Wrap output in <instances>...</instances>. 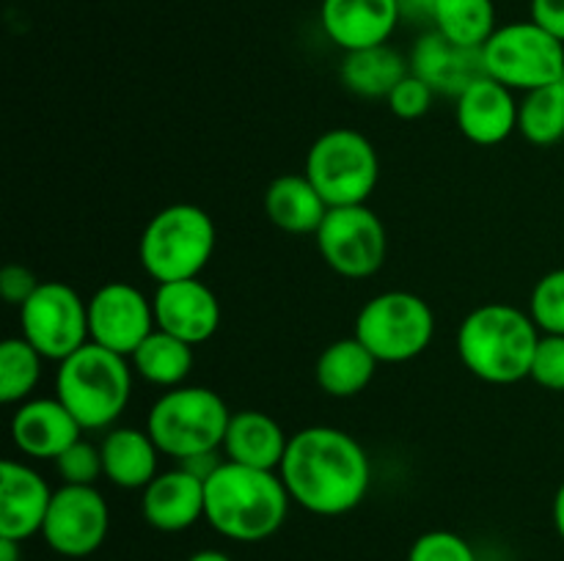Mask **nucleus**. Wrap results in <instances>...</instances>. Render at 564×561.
I'll return each mask as SVG.
<instances>
[{
    "label": "nucleus",
    "mask_w": 564,
    "mask_h": 561,
    "mask_svg": "<svg viewBox=\"0 0 564 561\" xmlns=\"http://www.w3.org/2000/svg\"><path fill=\"white\" fill-rule=\"evenodd\" d=\"M220 451H207V454H196V457H187V460H182L180 465L185 468V471H191L193 476H198V479H204V482H207L209 476H213L215 471H218L220 468Z\"/></svg>",
    "instance_id": "nucleus-37"
},
{
    "label": "nucleus",
    "mask_w": 564,
    "mask_h": 561,
    "mask_svg": "<svg viewBox=\"0 0 564 561\" xmlns=\"http://www.w3.org/2000/svg\"><path fill=\"white\" fill-rule=\"evenodd\" d=\"M433 28L460 47H485L496 33L494 0H435Z\"/></svg>",
    "instance_id": "nucleus-27"
},
{
    "label": "nucleus",
    "mask_w": 564,
    "mask_h": 561,
    "mask_svg": "<svg viewBox=\"0 0 564 561\" xmlns=\"http://www.w3.org/2000/svg\"><path fill=\"white\" fill-rule=\"evenodd\" d=\"M306 176L328 207L367 204L380 179L378 148L350 127H334L312 143Z\"/></svg>",
    "instance_id": "nucleus-7"
},
{
    "label": "nucleus",
    "mask_w": 564,
    "mask_h": 561,
    "mask_svg": "<svg viewBox=\"0 0 564 561\" xmlns=\"http://www.w3.org/2000/svg\"><path fill=\"white\" fill-rule=\"evenodd\" d=\"M529 377L545 391H564V336H540Z\"/></svg>",
    "instance_id": "nucleus-33"
},
{
    "label": "nucleus",
    "mask_w": 564,
    "mask_h": 561,
    "mask_svg": "<svg viewBox=\"0 0 564 561\" xmlns=\"http://www.w3.org/2000/svg\"><path fill=\"white\" fill-rule=\"evenodd\" d=\"M132 369L141 374L147 383L160 385V388H180L193 372V344L154 328L143 339V344L132 352Z\"/></svg>",
    "instance_id": "nucleus-26"
},
{
    "label": "nucleus",
    "mask_w": 564,
    "mask_h": 561,
    "mask_svg": "<svg viewBox=\"0 0 564 561\" xmlns=\"http://www.w3.org/2000/svg\"><path fill=\"white\" fill-rule=\"evenodd\" d=\"M22 339L31 341L44 361H64L88 344V302L64 280H42L20 308Z\"/></svg>",
    "instance_id": "nucleus-11"
},
{
    "label": "nucleus",
    "mask_w": 564,
    "mask_h": 561,
    "mask_svg": "<svg viewBox=\"0 0 564 561\" xmlns=\"http://www.w3.org/2000/svg\"><path fill=\"white\" fill-rule=\"evenodd\" d=\"M352 336L380 363H405L430 346L435 336V314L424 297L391 289L364 302Z\"/></svg>",
    "instance_id": "nucleus-8"
},
{
    "label": "nucleus",
    "mask_w": 564,
    "mask_h": 561,
    "mask_svg": "<svg viewBox=\"0 0 564 561\" xmlns=\"http://www.w3.org/2000/svg\"><path fill=\"white\" fill-rule=\"evenodd\" d=\"M435 0H400V16L402 20H422L433 25Z\"/></svg>",
    "instance_id": "nucleus-38"
},
{
    "label": "nucleus",
    "mask_w": 564,
    "mask_h": 561,
    "mask_svg": "<svg viewBox=\"0 0 564 561\" xmlns=\"http://www.w3.org/2000/svg\"><path fill=\"white\" fill-rule=\"evenodd\" d=\"M215 223L196 204L160 209L138 242L141 267L158 284L198 278L215 253Z\"/></svg>",
    "instance_id": "nucleus-5"
},
{
    "label": "nucleus",
    "mask_w": 564,
    "mask_h": 561,
    "mask_svg": "<svg viewBox=\"0 0 564 561\" xmlns=\"http://www.w3.org/2000/svg\"><path fill=\"white\" fill-rule=\"evenodd\" d=\"M518 105L510 88L485 75L457 97V127L477 146H499L518 132Z\"/></svg>",
    "instance_id": "nucleus-19"
},
{
    "label": "nucleus",
    "mask_w": 564,
    "mask_h": 561,
    "mask_svg": "<svg viewBox=\"0 0 564 561\" xmlns=\"http://www.w3.org/2000/svg\"><path fill=\"white\" fill-rule=\"evenodd\" d=\"M433 99H435L433 88H430L422 77H416L411 72V75H408L405 80H402L400 86L389 94V99H386V102H389V110L397 116V119L413 121V119H422V116L430 113V108H433Z\"/></svg>",
    "instance_id": "nucleus-34"
},
{
    "label": "nucleus",
    "mask_w": 564,
    "mask_h": 561,
    "mask_svg": "<svg viewBox=\"0 0 564 561\" xmlns=\"http://www.w3.org/2000/svg\"><path fill=\"white\" fill-rule=\"evenodd\" d=\"M99 451H102L105 479L121 490H143L160 473V449L147 429H110Z\"/></svg>",
    "instance_id": "nucleus-22"
},
{
    "label": "nucleus",
    "mask_w": 564,
    "mask_h": 561,
    "mask_svg": "<svg viewBox=\"0 0 564 561\" xmlns=\"http://www.w3.org/2000/svg\"><path fill=\"white\" fill-rule=\"evenodd\" d=\"M0 561H22V542L0 537Z\"/></svg>",
    "instance_id": "nucleus-40"
},
{
    "label": "nucleus",
    "mask_w": 564,
    "mask_h": 561,
    "mask_svg": "<svg viewBox=\"0 0 564 561\" xmlns=\"http://www.w3.org/2000/svg\"><path fill=\"white\" fill-rule=\"evenodd\" d=\"M532 20L564 42V0H532Z\"/></svg>",
    "instance_id": "nucleus-36"
},
{
    "label": "nucleus",
    "mask_w": 564,
    "mask_h": 561,
    "mask_svg": "<svg viewBox=\"0 0 564 561\" xmlns=\"http://www.w3.org/2000/svg\"><path fill=\"white\" fill-rule=\"evenodd\" d=\"M53 462L64 484H97V479L105 476L102 451L83 438L72 443L64 454L55 457Z\"/></svg>",
    "instance_id": "nucleus-31"
},
{
    "label": "nucleus",
    "mask_w": 564,
    "mask_h": 561,
    "mask_svg": "<svg viewBox=\"0 0 564 561\" xmlns=\"http://www.w3.org/2000/svg\"><path fill=\"white\" fill-rule=\"evenodd\" d=\"M317 251L323 262L341 278H372L380 273L389 251L386 226L367 204L358 207H330L317 234Z\"/></svg>",
    "instance_id": "nucleus-10"
},
{
    "label": "nucleus",
    "mask_w": 564,
    "mask_h": 561,
    "mask_svg": "<svg viewBox=\"0 0 564 561\" xmlns=\"http://www.w3.org/2000/svg\"><path fill=\"white\" fill-rule=\"evenodd\" d=\"M408 561H477V553L455 531H427L411 544Z\"/></svg>",
    "instance_id": "nucleus-32"
},
{
    "label": "nucleus",
    "mask_w": 564,
    "mask_h": 561,
    "mask_svg": "<svg viewBox=\"0 0 564 561\" xmlns=\"http://www.w3.org/2000/svg\"><path fill=\"white\" fill-rule=\"evenodd\" d=\"M9 429L17 451L33 460H55L86 432L58 396L22 402L11 416Z\"/></svg>",
    "instance_id": "nucleus-17"
},
{
    "label": "nucleus",
    "mask_w": 564,
    "mask_h": 561,
    "mask_svg": "<svg viewBox=\"0 0 564 561\" xmlns=\"http://www.w3.org/2000/svg\"><path fill=\"white\" fill-rule=\"evenodd\" d=\"M328 209L306 174H284L264 190V212L286 234H317Z\"/></svg>",
    "instance_id": "nucleus-23"
},
{
    "label": "nucleus",
    "mask_w": 564,
    "mask_h": 561,
    "mask_svg": "<svg viewBox=\"0 0 564 561\" xmlns=\"http://www.w3.org/2000/svg\"><path fill=\"white\" fill-rule=\"evenodd\" d=\"M529 317L545 336H564V267L551 270L534 284Z\"/></svg>",
    "instance_id": "nucleus-30"
},
{
    "label": "nucleus",
    "mask_w": 564,
    "mask_h": 561,
    "mask_svg": "<svg viewBox=\"0 0 564 561\" xmlns=\"http://www.w3.org/2000/svg\"><path fill=\"white\" fill-rule=\"evenodd\" d=\"M518 132L534 146H554L564 138V75L534 88L518 105Z\"/></svg>",
    "instance_id": "nucleus-28"
},
{
    "label": "nucleus",
    "mask_w": 564,
    "mask_h": 561,
    "mask_svg": "<svg viewBox=\"0 0 564 561\" xmlns=\"http://www.w3.org/2000/svg\"><path fill=\"white\" fill-rule=\"evenodd\" d=\"M154 328L152 300L127 280H108L88 300V339L105 350L132 358Z\"/></svg>",
    "instance_id": "nucleus-13"
},
{
    "label": "nucleus",
    "mask_w": 564,
    "mask_h": 561,
    "mask_svg": "<svg viewBox=\"0 0 564 561\" xmlns=\"http://www.w3.org/2000/svg\"><path fill=\"white\" fill-rule=\"evenodd\" d=\"M380 361L356 339H339L325 346L317 358V385L323 394L334 399H350L367 391V385L375 380Z\"/></svg>",
    "instance_id": "nucleus-24"
},
{
    "label": "nucleus",
    "mask_w": 564,
    "mask_h": 561,
    "mask_svg": "<svg viewBox=\"0 0 564 561\" xmlns=\"http://www.w3.org/2000/svg\"><path fill=\"white\" fill-rule=\"evenodd\" d=\"M44 355L22 336H11L0 344V402L22 405L42 380Z\"/></svg>",
    "instance_id": "nucleus-29"
},
{
    "label": "nucleus",
    "mask_w": 564,
    "mask_h": 561,
    "mask_svg": "<svg viewBox=\"0 0 564 561\" xmlns=\"http://www.w3.org/2000/svg\"><path fill=\"white\" fill-rule=\"evenodd\" d=\"M152 306L158 328L193 346L213 339L220 328V300L198 278L158 284Z\"/></svg>",
    "instance_id": "nucleus-14"
},
{
    "label": "nucleus",
    "mask_w": 564,
    "mask_h": 561,
    "mask_svg": "<svg viewBox=\"0 0 564 561\" xmlns=\"http://www.w3.org/2000/svg\"><path fill=\"white\" fill-rule=\"evenodd\" d=\"M292 504L319 517L356 509L372 484V462L352 435L336 427H306L290 435L279 468Z\"/></svg>",
    "instance_id": "nucleus-1"
},
{
    "label": "nucleus",
    "mask_w": 564,
    "mask_h": 561,
    "mask_svg": "<svg viewBox=\"0 0 564 561\" xmlns=\"http://www.w3.org/2000/svg\"><path fill=\"white\" fill-rule=\"evenodd\" d=\"M540 336L529 311L510 302H485L463 319L457 355L482 383L512 385L532 374Z\"/></svg>",
    "instance_id": "nucleus-3"
},
{
    "label": "nucleus",
    "mask_w": 564,
    "mask_h": 561,
    "mask_svg": "<svg viewBox=\"0 0 564 561\" xmlns=\"http://www.w3.org/2000/svg\"><path fill=\"white\" fill-rule=\"evenodd\" d=\"M141 515L154 531H187L204 517V479L193 476L182 465L158 473L143 487Z\"/></svg>",
    "instance_id": "nucleus-20"
},
{
    "label": "nucleus",
    "mask_w": 564,
    "mask_h": 561,
    "mask_svg": "<svg viewBox=\"0 0 564 561\" xmlns=\"http://www.w3.org/2000/svg\"><path fill=\"white\" fill-rule=\"evenodd\" d=\"M229 421L231 413L220 394L204 385H180L154 402L147 416V432L160 454L182 462L207 451H224Z\"/></svg>",
    "instance_id": "nucleus-6"
},
{
    "label": "nucleus",
    "mask_w": 564,
    "mask_h": 561,
    "mask_svg": "<svg viewBox=\"0 0 564 561\" xmlns=\"http://www.w3.org/2000/svg\"><path fill=\"white\" fill-rule=\"evenodd\" d=\"M39 286H42V280H39L31 270L22 267V264H6V267L0 270V295H3V300L9 302V306L22 308L31 300L33 292H36Z\"/></svg>",
    "instance_id": "nucleus-35"
},
{
    "label": "nucleus",
    "mask_w": 564,
    "mask_h": 561,
    "mask_svg": "<svg viewBox=\"0 0 564 561\" xmlns=\"http://www.w3.org/2000/svg\"><path fill=\"white\" fill-rule=\"evenodd\" d=\"M400 20V0H323L319 6L325 36L345 53L389 44Z\"/></svg>",
    "instance_id": "nucleus-16"
},
{
    "label": "nucleus",
    "mask_w": 564,
    "mask_h": 561,
    "mask_svg": "<svg viewBox=\"0 0 564 561\" xmlns=\"http://www.w3.org/2000/svg\"><path fill=\"white\" fill-rule=\"evenodd\" d=\"M551 515H554L556 534H560V539L564 542V482L560 484V490H556V495H554V509H551Z\"/></svg>",
    "instance_id": "nucleus-39"
},
{
    "label": "nucleus",
    "mask_w": 564,
    "mask_h": 561,
    "mask_svg": "<svg viewBox=\"0 0 564 561\" xmlns=\"http://www.w3.org/2000/svg\"><path fill=\"white\" fill-rule=\"evenodd\" d=\"M290 438L273 416L262 410L231 413L229 429L224 440V457L248 468L279 471L284 462Z\"/></svg>",
    "instance_id": "nucleus-21"
},
{
    "label": "nucleus",
    "mask_w": 564,
    "mask_h": 561,
    "mask_svg": "<svg viewBox=\"0 0 564 561\" xmlns=\"http://www.w3.org/2000/svg\"><path fill=\"white\" fill-rule=\"evenodd\" d=\"M55 396L83 429H108L130 405L132 369L124 355L88 341L58 363Z\"/></svg>",
    "instance_id": "nucleus-4"
},
{
    "label": "nucleus",
    "mask_w": 564,
    "mask_h": 561,
    "mask_svg": "<svg viewBox=\"0 0 564 561\" xmlns=\"http://www.w3.org/2000/svg\"><path fill=\"white\" fill-rule=\"evenodd\" d=\"M290 504L279 471L224 460L204 482V520L231 542H262L279 534Z\"/></svg>",
    "instance_id": "nucleus-2"
},
{
    "label": "nucleus",
    "mask_w": 564,
    "mask_h": 561,
    "mask_svg": "<svg viewBox=\"0 0 564 561\" xmlns=\"http://www.w3.org/2000/svg\"><path fill=\"white\" fill-rule=\"evenodd\" d=\"M411 72L422 77L435 94L460 97L471 82L485 77L482 47H460L441 36L438 31H427L411 50Z\"/></svg>",
    "instance_id": "nucleus-18"
},
{
    "label": "nucleus",
    "mask_w": 564,
    "mask_h": 561,
    "mask_svg": "<svg viewBox=\"0 0 564 561\" xmlns=\"http://www.w3.org/2000/svg\"><path fill=\"white\" fill-rule=\"evenodd\" d=\"M110 531V506L97 484H64L55 490L42 537L58 556L86 559L102 548Z\"/></svg>",
    "instance_id": "nucleus-12"
},
{
    "label": "nucleus",
    "mask_w": 564,
    "mask_h": 561,
    "mask_svg": "<svg viewBox=\"0 0 564 561\" xmlns=\"http://www.w3.org/2000/svg\"><path fill=\"white\" fill-rule=\"evenodd\" d=\"M55 490L44 482L39 471L17 460L0 465V537L25 539L42 534Z\"/></svg>",
    "instance_id": "nucleus-15"
},
{
    "label": "nucleus",
    "mask_w": 564,
    "mask_h": 561,
    "mask_svg": "<svg viewBox=\"0 0 564 561\" xmlns=\"http://www.w3.org/2000/svg\"><path fill=\"white\" fill-rule=\"evenodd\" d=\"M411 75V64L391 44L345 53L339 77L347 91L364 99H389V94Z\"/></svg>",
    "instance_id": "nucleus-25"
},
{
    "label": "nucleus",
    "mask_w": 564,
    "mask_h": 561,
    "mask_svg": "<svg viewBox=\"0 0 564 561\" xmlns=\"http://www.w3.org/2000/svg\"><path fill=\"white\" fill-rule=\"evenodd\" d=\"M485 75L510 91H534L564 75V42L534 20L496 28L482 47Z\"/></svg>",
    "instance_id": "nucleus-9"
},
{
    "label": "nucleus",
    "mask_w": 564,
    "mask_h": 561,
    "mask_svg": "<svg viewBox=\"0 0 564 561\" xmlns=\"http://www.w3.org/2000/svg\"><path fill=\"white\" fill-rule=\"evenodd\" d=\"M187 561H231V556L224 553V550L207 548V550H196Z\"/></svg>",
    "instance_id": "nucleus-41"
}]
</instances>
